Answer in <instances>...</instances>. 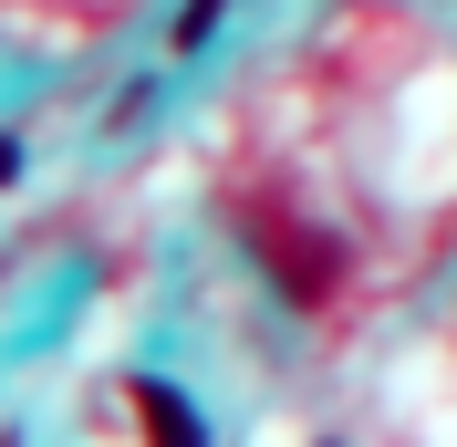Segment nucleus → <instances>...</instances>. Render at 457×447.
<instances>
[{"instance_id":"f03ea898","label":"nucleus","mask_w":457,"mask_h":447,"mask_svg":"<svg viewBox=\"0 0 457 447\" xmlns=\"http://www.w3.org/2000/svg\"><path fill=\"white\" fill-rule=\"evenodd\" d=\"M136 417H145V437H167V447H198V417H187V406H177V385H156V375L136 385Z\"/></svg>"},{"instance_id":"f257e3e1","label":"nucleus","mask_w":457,"mask_h":447,"mask_svg":"<svg viewBox=\"0 0 457 447\" xmlns=\"http://www.w3.org/2000/svg\"><path fill=\"white\" fill-rule=\"evenodd\" d=\"M250 250L270 260V271H281V291H291L302 312H312L322 291H333V250H322V240H302L291 219H260V229H250Z\"/></svg>"},{"instance_id":"7ed1b4c3","label":"nucleus","mask_w":457,"mask_h":447,"mask_svg":"<svg viewBox=\"0 0 457 447\" xmlns=\"http://www.w3.org/2000/svg\"><path fill=\"white\" fill-rule=\"evenodd\" d=\"M219 11H228V0H187V11H177V31H167V42H177V53H198L208 31H219Z\"/></svg>"},{"instance_id":"20e7f679","label":"nucleus","mask_w":457,"mask_h":447,"mask_svg":"<svg viewBox=\"0 0 457 447\" xmlns=\"http://www.w3.org/2000/svg\"><path fill=\"white\" fill-rule=\"evenodd\" d=\"M11 177H21V146H11V136H0V188H11Z\"/></svg>"}]
</instances>
